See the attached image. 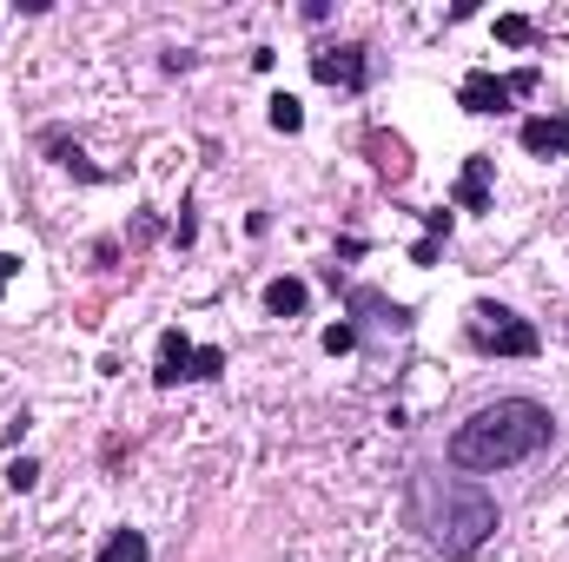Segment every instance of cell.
I'll use <instances>...</instances> for the list:
<instances>
[{"mask_svg":"<svg viewBox=\"0 0 569 562\" xmlns=\"http://www.w3.org/2000/svg\"><path fill=\"white\" fill-rule=\"evenodd\" d=\"M371 152H378V172H385V179H405V145H398V140L371 133Z\"/></svg>","mask_w":569,"mask_h":562,"instance_id":"cell-13","label":"cell"},{"mask_svg":"<svg viewBox=\"0 0 569 562\" xmlns=\"http://www.w3.org/2000/svg\"><path fill=\"white\" fill-rule=\"evenodd\" d=\"M272 127H279V133H298V127H305V107H298L291 93H279V100H272Z\"/></svg>","mask_w":569,"mask_h":562,"instance_id":"cell-15","label":"cell"},{"mask_svg":"<svg viewBox=\"0 0 569 562\" xmlns=\"http://www.w3.org/2000/svg\"><path fill=\"white\" fill-rule=\"evenodd\" d=\"M351 311H365V318H378V324H391V331H411V311L391 304V298L371 291V284H351Z\"/></svg>","mask_w":569,"mask_h":562,"instance_id":"cell-9","label":"cell"},{"mask_svg":"<svg viewBox=\"0 0 569 562\" xmlns=\"http://www.w3.org/2000/svg\"><path fill=\"white\" fill-rule=\"evenodd\" d=\"M463 338H470V351H483V358H537V351H543L537 324H530V318H517V311H510V304H497V298H477V304H470Z\"/></svg>","mask_w":569,"mask_h":562,"instance_id":"cell-3","label":"cell"},{"mask_svg":"<svg viewBox=\"0 0 569 562\" xmlns=\"http://www.w3.org/2000/svg\"><path fill=\"white\" fill-rule=\"evenodd\" d=\"M523 93H537V67H523V73H463V87H457V107L463 113H510V100H523Z\"/></svg>","mask_w":569,"mask_h":562,"instance_id":"cell-5","label":"cell"},{"mask_svg":"<svg viewBox=\"0 0 569 562\" xmlns=\"http://www.w3.org/2000/svg\"><path fill=\"white\" fill-rule=\"evenodd\" d=\"M437 245H443V239H418V245H411V265H437Z\"/></svg>","mask_w":569,"mask_h":562,"instance_id":"cell-18","label":"cell"},{"mask_svg":"<svg viewBox=\"0 0 569 562\" xmlns=\"http://www.w3.org/2000/svg\"><path fill=\"white\" fill-rule=\"evenodd\" d=\"M523 152H537V159H569V120L563 113H537V120H523Z\"/></svg>","mask_w":569,"mask_h":562,"instance_id":"cell-7","label":"cell"},{"mask_svg":"<svg viewBox=\"0 0 569 562\" xmlns=\"http://www.w3.org/2000/svg\"><path fill=\"white\" fill-rule=\"evenodd\" d=\"M219 371H226V351H219V344H192L186 331H166V338H159V364H152V384H159V391H172V384H186V378H192V384H212Z\"/></svg>","mask_w":569,"mask_h":562,"instance_id":"cell-4","label":"cell"},{"mask_svg":"<svg viewBox=\"0 0 569 562\" xmlns=\"http://www.w3.org/2000/svg\"><path fill=\"white\" fill-rule=\"evenodd\" d=\"M550 443V411L537 398H497L477 418H463L450 430V470L463 476H490L510 463H530Z\"/></svg>","mask_w":569,"mask_h":562,"instance_id":"cell-1","label":"cell"},{"mask_svg":"<svg viewBox=\"0 0 569 562\" xmlns=\"http://www.w3.org/2000/svg\"><path fill=\"white\" fill-rule=\"evenodd\" d=\"M490 530H497V503H490V490H483V483H443L437 516H430V543L443 550V562L477 556V550L490 543Z\"/></svg>","mask_w":569,"mask_h":562,"instance_id":"cell-2","label":"cell"},{"mask_svg":"<svg viewBox=\"0 0 569 562\" xmlns=\"http://www.w3.org/2000/svg\"><path fill=\"white\" fill-rule=\"evenodd\" d=\"M305 304H311L305 279H272V284H266V311H272V318H298Z\"/></svg>","mask_w":569,"mask_h":562,"instance_id":"cell-10","label":"cell"},{"mask_svg":"<svg viewBox=\"0 0 569 562\" xmlns=\"http://www.w3.org/2000/svg\"><path fill=\"white\" fill-rule=\"evenodd\" d=\"M47 152H53L67 172H80V179H100V165H87V152H80V145H67L60 133H47Z\"/></svg>","mask_w":569,"mask_h":562,"instance_id":"cell-12","label":"cell"},{"mask_svg":"<svg viewBox=\"0 0 569 562\" xmlns=\"http://www.w3.org/2000/svg\"><path fill=\"white\" fill-rule=\"evenodd\" d=\"M13 272H20V259H13V252H0V298H7V279H13Z\"/></svg>","mask_w":569,"mask_h":562,"instance_id":"cell-19","label":"cell"},{"mask_svg":"<svg viewBox=\"0 0 569 562\" xmlns=\"http://www.w3.org/2000/svg\"><path fill=\"white\" fill-rule=\"evenodd\" d=\"M100 562H146V536L140 530H113L107 550H100Z\"/></svg>","mask_w":569,"mask_h":562,"instance_id":"cell-11","label":"cell"},{"mask_svg":"<svg viewBox=\"0 0 569 562\" xmlns=\"http://www.w3.org/2000/svg\"><path fill=\"white\" fill-rule=\"evenodd\" d=\"M497 40H510V47H530V40H537V27H530L523 13H503V20H497Z\"/></svg>","mask_w":569,"mask_h":562,"instance_id":"cell-14","label":"cell"},{"mask_svg":"<svg viewBox=\"0 0 569 562\" xmlns=\"http://www.w3.org/2000/svg\"><path fill=\"white\" fill-rule=\"evenodd\" d=\"M490 172H497L490 152H470L463 159V172H457V205L463 212H490Z\"/></svg>","mask_w":569,"mask_h":562,"instance_id":"cell-8","label":"cell"},{"mask_svg":"<svg viewBox=\"0 0 569 562\" xmlns=\"http://www.w3.org/2000/svg\"><path fill=\"white\" fill-rule=\"evenodd\" d=\"M351 344H358V324H331V331H325V351H331V358H345Z\"/></svg>","mask_w":569,"mask_h":562,"instance_id":"cell-17","label":"cell"},{"mask_svg":"<svg viewBox=\"0 0 569 562\" xmlns=\"http://www.w3.org/2000/svg\"><path fill=\"white\" fill-rule=\"evenodd\" d=\"M311 80H318V87L365 93V80H371V60H365V47L338 40V47H318V53H311Z\"/></svg>","mask_w":569,"mask_h":562,"instance_id":"cell-6","label":"cell"},{"mask_svg":"<svg viewBox=\"0 0 569 562\" xmlns=\"http://www.w3.org/2000/svg\"><path fill=\"white\" fill-rule=\"evenodd\" d=\"M33 483H40V463H33V456H20V463L7 470V490H13V496H27Z\"/></svg>","mask_w":569,"mask_h":562,"instance_id":"cell-16","label":"cell"}]
</instances>
